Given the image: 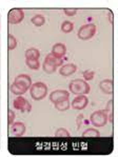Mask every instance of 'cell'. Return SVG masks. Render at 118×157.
Listing matches in <instances>:
<instances>
[{"mask_svg":"<svg viewBox=\"0 0 118 157\" xmlns=\"http://www.w3.org/2000/svg\"><path fill=\"white\" fill-rule=\"evenodd\" d=\"M70 92L75 95H86L90 93V84L84 79H74L69 84Z\"/></svg>","mask_w":118,"mask_h":157,"instance_id":"cell-1","label":"cell"},{"mask_svg":"<svg viewBox=\"0 0 118 157\" xmlns=\"http://www.w3.org/2000/svg\"><path fill=\"white\" fill-rule=\"evenodd\" d=\"M30 94L31 97L34 100H42L45 98L48 94V86L45 83L41 82V81H38L32 84V86L30 88Z\"/></svg>","mask_w":118,"mask_h":157,"instance_id":"cell-2","label":"cell"},{"mask_svg":"<svg viewBox=\"0 0 118 157\" xmlns=\"http://www.w3.org/2000/svg\"><path fill=\"white\" fill-rule=\"evenodd\" d=\"M108 120H109V116H108V112L105 110H98L94 112L90 117V121L94 127L100 128L105 127L107 124Z\"/></svg>","mask_w":118,"mask_h":157,"instance_id":"cell-3","label":"cell"},{"mask_svg":"<svg viewBox=\"0 0 118 157\" xmlns=\"http://www.w3.org/2000/svg\"><path fill=\"white\" fill-rule=\"evenodd\" d=\"M96 34V25L94 23H88L80 26L78 33H77V37L80 40H89L94 37Z\"/></svg>","mask_w":118,"mask_h":157,"instance_id":"cell-4","label":"cell"},{"mask_svg":"<svg viewBox=\"0 0 118 157\" xmlns=\"http://www.w3.org/2000/svg\"><path fill=\"white\" fill-rule=\"evenodd\" d=\"M25 18V12L22 9L14 8L9 12L8 15V21L11 25H18Z\"/></svg>","mask_w":118,"mask_h":157,"instance_id":"cell-5","label":"cell"},{"mask_svg":"<svg viewBox=\"0 0 118 157\" xmlns=\"http://www.w3.org/2000/svg\"><path fill=\"white\" fill-rule=\"evenodd\" d=\"M13 105L16 110L21 111L22 113L31 112V110H32L31 103L29 102L28 99H25V98L22 97V96H18L17 98H15L13 101Z\"/></svg>","mask_w":118,"mask_h":157,"instance_id":"cell-6","label":"cell"},{"mask_svg":"<svg viewBox=\"0 0 118 157\" xmlns=\"http://www.w3.org/2000/svg\"><path fill=\"white\" fill-rule=\"evenodd\" d=\"M69 97H70V93L67 90H56L51 93L50 100L55 105V103L59 102V101L69 99Z\"/></svg>","mask_w":118,"mask_h":157,"instance_id":"cell-7","label":"cell"},{"mask_svg":"<svg viewBox=\"0 0 118 157\" xmlns=\"http://www.w3.org/2000/svg\"><path fill=\"white\" fill-rule=\"evenodd\" d=\"M89 105V99L86 95H78L76 96L71 102V107L75 110H83Z\"/></svg>","mask_w":118,"mask_h":157,"instance_id":"cell-8","label":"cell"},{"mask_svg":"<svg viewBox=\"0 0 118 157\" xmlns=\"http://www.w3.org/2000/svg\"><path fill=\"white\" fill-rule=\"evenodd\" d=\"M51 54H52L54 57L58 58V59H62V58L66 56V54H67L66 45H64L63 43H60V42L55 43L52 48V52H51Z\"/></svg>","mask_w":118,"mask_h":157,"instance_id":"cell-9","label":"cell"},{"mask_svg":"<svg viewBox=\"0 0 118 157\" xmlns=\"http://www.w3.org/2000/svg\"><path fill=\"white\" fill-rule=\"evenodd\" d=\"M100 90L107 95H113L114 93V81L112 79H103L99 83Z\"/></svg>","mask_w":118,"mask_h":157,"instance_id":"cell-10","label":"cell"},{"mask_svg":"<svg viewBox=\"0 0 118 157\" xmlns=\"http://www.w3.org/2000/svg\"><path fill=\"white\" fill-rule=\"evenodd\" d=\"M25 130H26L25 124H23V122H20V121L14 122V124L11 125L12 134H13L14 136H16V137H21V136H22V135L25 133Z\"/></svg>","mask_w":118,"mask_h":157,"instance_id":"cell-11","label":"cell"},{"mask_svg":"<svg viewBox=\"0 0 118 157\" xmlns=\"http://www.w3.org/2000/svg\"><path fill=\"white\" fill-rule=\"evenodd\" d=\"M14 82H17L19 84H21V86H25L26 89H30L31 86H32V79H31V77L29 76V75L26 74H20L18 75V76L15 78V81Z\"/></svg>","mask_w":118,"mask_h":157,"instance_id":"cell-12","label":"cell"},{"mask_svg":"<svg viewBox=\"0 0 118 157\" xmlns=\"http://www.w3.org/2000/svg\"><path fill=\"white\" fill-rule=\"evenodd\" d=\"M77 71V66L74 63H67V64H64L60 67L59 70V74L62 75V76H71L72 74H74L75 72Z\"/></svg>","mask_w":118,"mask_h":157,"instance_id":"cell-13","label":"cell"},{"mask_svg":"<svg viewBox=\"0 0 118 157\" xmlns=\"http://www.w3.org/2000/svg\"><path fill=\"white\" fill-rule=\"evenodd\" d=\"M29 89H26L25 86H21V84L17 83V82H13L11 86V92L13 94H15L17 96H21L23 95V94L26 93V91H28Z\"/></svg>","mask_w":118,"mask_h":157,"instance_id":"cell-14","label":"cell"},{"mask_svg":"<svg viewBox=\"0 0 118 157\" xmlns=\"http://www.w3.org/2000/svg\"><path fill=\"white\" fill-rule=\"evenodd\" d=\"M40 57V52L35 48H30L25 51V59L38 60Z\"/></svg>","mask_w":118,"mask_h":157,"instance_id":"cell-15","label":"cell"},{"mask_svg":"<svg viewBox=\"0 0 118 157\" xmlns=\"http://www.w3.org/2000/svg\"><path fill=\"white\" fill-rule=\"evenodd\" d=\"M82 137H88V138H99L100 133L98 130L90 128V129H86V131L82 133Z\"/></svg>","mask_w":118,"mask_h":157,"instance_id":"cell-16","label":"cell"},{"mask_svg":"<svg viewBox=\"0 0 118 157\" xmlns=\"http://www.w3.org/2000/svg\"><path fill=\"white\" fill-rule=\"evenodd\" d=\"M71 107V102H70L69 99H66V100H62V101H59V102L55 103V109L56 110L60 111V112H64V111H67Z\"/></svg>","mask_w":118,"mask_h":157,"instance_id":"cell-17","label":"cell"},{"mask_svg":"<svg viewBox=\"0 0 118 157\" xmlns=\"http://www.w3.org/2000/svg\"><path fill=\"white\" fill-rule=\"evenodd\" d=\"M44 61H47V62H49V63L51 64H53V66H56L57 67H58L59 66H61L62 64V59H58V58H56V57H54L52 54H48L47 55V57H45V59H44Z\"/></svg>","mask_w":118,"mask_h":157,"instance_id":"cell-18","label":"cell"},{"mask_svg":"<svg viewBox=\"0 0 118 157\" xmlns=\"http://www.w3.org/2000/svg\"><path fill=\"white\" fill-rule=\"evenodd\" d=\"M32 23L34 25L36 26H42L45 23V19L44 17H43L42 15H40V14H38V15H35L34 17H32Z\"/></svg>","mask_w":118,"mask_h":157,"instance_id":"cell-19","label":"cell"},{"mask_svg":"<svg viewBox=\"0 0 118 157\" xmlns=\"http://www.w3.org/2000/svg\"><path fill=\"white\" fill-rule=\"evenodd\" d=\"M55 136L59 137V138H69V137L71 136V134H70V132L67 131V129H64V128H59V129H57L56 132H55Z\"/></svg>","mask_w":118,"mask_h":157,"instance_id":"cell-20","label":"cell"},{"mask_svg":"<svg viewBox=\"0 0 118 157\" xmlns=\"http://www.w3.org/2000/svg\"><path fill=\"white\" fill-rule=\"evenodd\" d=\"M74 30V25H73V22H71V21H63L62 22V25H61V31L63 33H71L72 31Z\"/></svg>","mask_w":118,"mask_h":157,"instance_id":"cell-21","label":"cell"},{"mask_svg":"<svg viewBox=\"0 0 118 157\" xmlns=\"http://www.w3.org/2000/svg\"><path fill=\"white\" fill-rule=\"evenodd\" d=\"M42 67H43V71H44L45 73H48V74L55 73V72H56V70H57L56 66H53V64H51V63H49V62H47V61L43 62Z\"/></svg>","mask_w":118,"mask_h":157,"instance_id":"cell-22","label":"cell"},{"mask_svg":"<svg viewBox=\"0 0 118 157\" xmlns=\"http://www.w3.org/2000/svg\"><path fill=\"white\" fill-rule=\"evenodd\" d=\"M25 63H26V66L30 67L31 70H34V71H36V70H38L40 67V62L38 61V60L25 59Z\"/></svg>","mask_w":118,"mask_h":157,"instance_id":"cell-23","label":"cell"},{"mask_svg":"<svg viewBox=\"0 0 118 157\" xmlns=\"http://www.w3.org/2000/svg\"><path fill=\"white\" fill-rule=\"evenodd\" d=\"M8 41H9L8 48H9L10 51L14 50L17 47V39L14 37L13 35H12V34H9V35H8Z\"/></svg>","mask_w":118,"mask_h":157,"instance_id":"cell-24","label":"cell"},{"mask_svg":"<svg viewBox=\"0 0 118 157\" xmlns=\"http://www.w3.org/2000/svg\"><path fill=\"white\" fill-rule=\"evenodd\" d=\"M94 76H95V72L94 71H90V70H88V71L83 72V79L86 81L92 80V79L94 78Z\"/></svg>","mask_w":118,"mask_h":157,"instance_id":"cell-25","label":"cell"},{"mask_svg":"<svg viewBox=\"0 0 118 157\" xmlns=\"http://www.w3.org/2000/svg\"><path fill=\"white\" fill-rule=\"evenodd\" d=\"M15 117H16V115H15V113H14V111L9 110V112H8V124H9V125H12L14 124Z\"/></svg>","mask_w":118,"mask_h":157,"instance_id":"cell-26","label":"cell"},{"mask_svg":"<svg viewBox=\"0 0 118 157\" xmlns=\"http://www.w3.org/2000/svg\"><path fill=\"white\" fill-rule=\"evenodd\" d=\"M64 14L67 16H75L77 14V10L76 9H64Z\"/></svg>","mask_w":118,"mask_h":157,"instance_id":"cell-27","label":"cell"},{"mask_svg":"<svg viewBox=\"0 0 118 157\" xmlns=\"http://www.w3.org/2000/svg\"><path fill=\"white\" fill-rule=\"evenodd\" d=\"M82 119H83V115L82 114H80L78 116V117L76 118V124H77V128H80V124H81V121H82Z\"/></svg>","mask_w":118,"mask_h":157,"instance_id":"cell-28","label":"cell"}]
</instances>
